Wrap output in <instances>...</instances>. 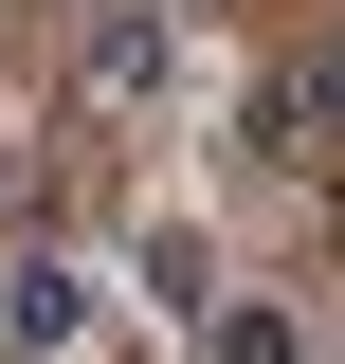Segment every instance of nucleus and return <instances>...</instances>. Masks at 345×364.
I'll list each match as a JSON object with an SVG mask.
<instances>
[{"label":"nucleus","mask_w":345,"mask_h":364,"mask_svg":"<svg viewBox=\"0 0 345 364\" xmlns=\"http://www.w3.org/2000/svg\"><path fill=\"white\" fill-rule=\"evenodd\" d=\"M218 364H291V328H273V310H236V328H218Z\"/></svg>","instance_id":"obj_1"}]
</instances>
